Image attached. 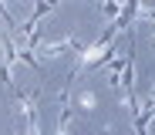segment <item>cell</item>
<instances>
[{
	"mask_svg": "<svg viewBox=\"0 0 155 135\" xmlns=\"http://www.w3.org/2000/svg\"><path fill=\"white\" fill-rule=\"evenodd\" d=\"M17 115L24 122V135H41V108H37V95H24L17 98Z\"/></svg>",
	"mask_w": 155,
	"mask_h": 135,
	"instance_id": "6da1fadb",
	"label": "cell"
},
{
	"mask_svg": "<svg viewBox=\"0 0 155 135\" xmlns=\"http://www.w3.org/2000/svg\"><path fill=\"white\" fill-rule=\"evenodd\" d=\"M78 108H81V112H98V95L94 91H78Z\"/></svg>",
	"mask_w": 155,
	"mask_h": 135,
	"instance_id": "7a4b0ae2",
	"label": "cell"
}]
</instances>
